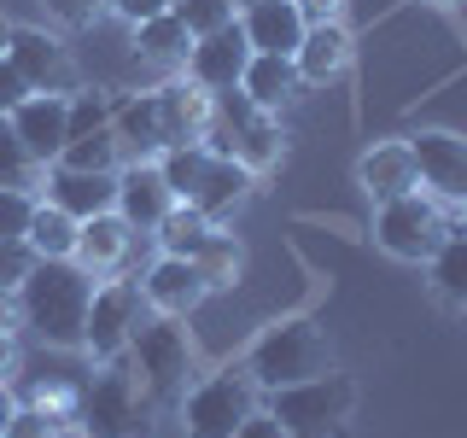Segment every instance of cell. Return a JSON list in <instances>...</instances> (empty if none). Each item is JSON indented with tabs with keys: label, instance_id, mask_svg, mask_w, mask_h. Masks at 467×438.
I'll return each mask as SVG.
<instances>
[{
	"label": "cell",
	"instance_id": "obj_1",
	"mask_svg": "<svg viewBox=\"0 0 467 438\" xmlns=\"http://www.w3.org/2000/svg\"><path fill=\"white\" fill-rule=\"evenodd\" d=\"M24 321L58 350H82L88 339V304H94V275L77 257H36V269L18 287Z\"/></svg>",
	"mask_w": 467,
	"mask_h": 438
},
{
	"label": "cell",
	"instance_id": "obj_2",
	"mask_svg": "<svg viewBox=\"0 0 467 438\" xmlns=\"http://www.w3.org/2000/svg\"><path fill=\"white\" fill-rule=\"evenodd\" d=\"M158 170H164L175 204H193V211L211 216V223H216V216H228L234 204L252 193V170H245L240 158L216 152L211 141H199V146H170V152L158 158Z\"/></svg>",
	"mask_w": 467,
	"mask_h": 438
},
{
	"label": "cell",
	"instance_id": "obj_3",
	"mask_svg": "<svg viewBox=\"0 0 467 438\" xmlns=\"http://www.w3.org/2000/svg\"><path fill=\"white\" fill-rule=\"evenodd\" d=\"M327 369H333V345L310 316H286V321H275V328H263L252 357H245V374L257 380V391L298 386V380H316Z\"/></svg>",
	"mask_w": 467,
	"mask_h": 438
},
{
	"label": "cell",
	"instance_id": "obj_4",
	"mask_svg": "<svg viewBox=\"0 0 467 438\" xmlns=\"http://www.w3.org/2000/svg\"><path fill=\"white\" fill-rule=\"evenodd\" d=\"M350 409H357V386L339 369L269 391V415L286 427V438H333Z\"/></svg>",
	"mask_w": 467,
	"mask_h": 438
},
{
	"label": "cell",
	"instance_id": "obj_5",
	"mask_svg": "<svg viewBox=\"0 0 467 438\" xmlns=\"http://www.w3.org/2000/svg\"><path fill=\"white\" fill-rule=\"evenodd\" d=\"M216 99V129H211V146L216 152H228V158H240L245 170H269V164H281V123H275L269 111L257 106L245 88H223V94H211Z\"/></svg>",
	"mask_w": 467,
	"mask_h": 438
},
{
	"label": "cell",
	"instance_id": "obj_6",
	"mask_svg": "<svg viewBox=\"0 0 467 438\" xmlns=\"http://www.w3.org/2000/svg\"><path fill=\"white\" fill-rule=\"evenodd\" d=\"M450 211H444V199L438 193H403V199H386L379 204V216H374V240H379V252H391V257H403V263H427L438 245L450 240Z\"/></svg>",
	"mask_w": 467,
	"mask_h": 438
},
{
	"label": "cell",
	"instance_id": "obj_7",
	"mask_svg": "<svg viewBox=\"0 0 467 438\" xmlns=\"http://www.w3.org/2000/svg\"><path fill=\"white\" fill-rule=\"evenodd\" d=\"M245 415H257V380L245 374V362L240 369L211 374L204 386L187 391V403H182L187 438H234Z\"/></svg>",
	"mask_w": 467,
	"mask_h": 438
},
{
	"label": "cell",
	"instance_id": "obj_8",
	"mask_svg": "<svg viewBox=\"0 0 467 438\" xmlns=\"http://www.w3.org/2000/svg\"><path fill=\"white\" fill-rule=\"evenodd\" d=\"M140 409H146L140 380L129 374V369H117V362L77 391V421H82L88 438H129V433H135V421H140Z\"/></svg>",
	"mask_w": 467,
	"mask_h": 438
},
{
	"label": "cell",
	"instance_id": "obj_9",
	"mask_svg": "<svg viewBox=\"0 0 467 438\" xmlns=\"http://www.w3.org/2000/svg\"><path fill=\"white\" fill-rule=\"evenodd\" d=\"M135 374L146 380V391L152 398H175V391L187 386V369H193V345H187V333L175 328V316H158V321H140L135 339Z\"/></svg>",
	"mask_w": 467,
	"mask_h": 438
},
{
	"label": "cell",
	"instance_id": "obj_10",
	"mask_svg": "<svg viewBox=\"0 0 467 438\" xmlns=\"http://www.w3.org/2000/svg\"><path fill=\"white\" fill-rule=\"evenodd\" d=\"M140 287L135 281H106L94 287V304H88V350H94L99 362H117L129 350V339H135L140 328Z\"/></svg>",
	"mask_w": 467,
	"mask_h": 438
},
{
	"label": "cell",
	"instance_id": "obj_11",
	"mask_svg": "<svg viewBox=\"0 0 467 438\" xmlns=\"http://www.w3.org/2000/svg\"><path fill=\"white\" fill-rule=\"evenodd\" d=\"M6 58L29 82V94H77V65H70V53L58 47L47 29H12Z\"/></svg>",
	"mask_w": 467,
	"mask_h": 438
},
{
	"label": "cell",
	"instance_id": "obj_12",
	"mask_svg": "<svg viewBox=\"0 0 467 438\" xmlns=\"http://www.w3.org/2000/svg\"><path fill=\"white\" fill-rule=\"evenodd\" d=\"M6 123H12V135L29 146V158L47 170V164H58V152L70 146V94H29Z\"/></svg>",
	"mask_w": 467,
	"mask_h": 438
},
{
	"label": "cell",
	"instance_id": "obj_13",
	"mask_svg": "<svg viewBox=\"0 0 467 438\" xmlns=\"http://www.w3.org/2000/svg\"><path fill=\"white\" fill-rule=\"evenodd\" d=\"M170 204H175V193H170L164 170H158L152 158H135L129 170H117V216H123L135 234L152 240L158 223L170 216Z\"/></svg>",
	"mask_w": 467,
	"mask_h": 438
},
{
	"label": "cell",
	"instance_id": "obj_14",
	"mask_svg": "<svg viewBox=\"0 0 467 438\" xmlns=\"http://www.w3.org/2000/svg\"><path fill=\"white\" fill-rule=\"evenodd\" d=\"M409 152H415L420 182H427L438 199L467 204V141L462 135H450V129H420V135L409 141Z\"/></svg>",
	"mask_w": 467,
	"mask_h": 438
},
{
	"label": "cell",
	"instance_id": "obj_15",
	"mask_svg": "<svg viewBox=\"0 0 467 438\" xmlns=\"http://www.w3.org/2000/svg\"><path fill=\"white\" fill-rule=\"evenodd\" d=\"M245 65H252V41H245L240 18L228 29H216V36H199L193 53H187V77H193L204 94H223V88H240Z\"/></svg>",
	"mask_w": 467,
	"mask_h": 438
},
{
	"label": "cell",
	"instance_id": "obj_16",
	"mask_svg": "<svg viewBox=\"0 0 467 438\" xmlns=\"http://www.w3.org/2000/svg\"><path fill=\"white\" fill-rule=\"evenodd\" d=\"M158 117H164V152L170 146H199L216 129V99L199 82H164L158 88Z\"/></svg>",
	"mask_w": 467,
	"mask_h": 438
},
{
	"label": "cell",
	"instance_id": "obj_17",
	"mask_svg": "<svg viewBox=\"0 0 467 438\" xmlns=\"http://www.w3.org/2000/svg\"><path fill=\"white\" fill-rule=\"evenodd\" d=\"M204 275H199V263H187V257H158L152 269H146V281H140V298L152 304L158 316H193L199 304H204Z\"/></svg>",
	"mask_w": 467,
	"mask_h": 438
},
{
	"label": "cell",
	"instance_id": "obj_18",
	"mask_svg": "<svg viewBox=\"0 0 467 438\" xmlns=\"http://www.w3.org/2000/svg\"><path fill=\"white\" fill-rule=\"evenodd\" d=\"M47 204L70 211L77 223L99 211H117V170H65V164H47Z\"/></svg>",
	"mask_w": 467,
	"mask_h": 438
},
{
	"label": "cell",
	"instance_id": "obj_19",
	"mask_svg": "<svg viewBox=\"0 0 467 438\" xmlns=\"http://www.w3.org/2000/svg\"><path fill=\"white\" fill-rule=\"evenodd\" d=\"M135 240H146V234H135L117 211H99L77 228V263L88 275H117L129 263V252H135Z\"/></svg>",
	"mask_w": 467,
	"mask_h": 438
},
{
	"label": "cell",
	"instance_id": "obj_20",
	"mask_svg": "<svg viewBox=\"0 0 467 438\" xmlns=\"http://www.w3.org/2000/svg\"><path fill=\"white\" fill-rule=\"evenodd\" d=\"M357 182H362V193H368L374 204L415 193V187H420V170H415V152H409V141H386V146H374V152L357 164Z\"/></svg>",
	"mask_w": 467,
	"mask_h": 438
},
{
	"label": "cell",
	"instance_id": "obj_21",
	"mask_svg": "<svg viewBox=\"0 0 467 438\" xmlns=\"http://www.w3.org/2000/svg\"><path fill=\"white\" fill-rule=\"evenodd\" d=\"M240 29H245V41H252V53H281V58H292L310 24H304V12L292 6V0H263V6H245L240 12Z\"/></svg>",
	"mask_w": 467,
	"mask_h": 438
},
{
	"label": "cell",
	"instance_id": "obj_22",
	"mask_svg": "<svg viewBox=\"0 0 467 438\" xmlns=\"http://www.w3.org/2000/svg\"><path fill=\"white\" fill-rule=\"evenodd\" d=\"M292 65H298V82H339L350 70V36L345 24H310L298 41V53H292Z\"/></svg>",
	"mask_w": 467,
	"mask_h": 438
},
{
	"label": "cell",
	"instance_id": "obj_23",
	"mask_svg": "<svg viewBox=\"0 0 467 438\" xmlns=\"http://www.w3.org/2000/svg\"><path fill=\"white\" fill-rule=\"evenodd\" d=\"M240 88L257 99L263 111H281L304 82H298V65H292V58H281V53H252V65H245Z\"/></svg>",
	"mask_w": 467,
	"mask_h": 438
},
{
	"label": "cell",
	"instance_id": "obj_24",
	"mask_svg": "<svg viewBox=\"0 0 467 438\" xmlns=\"http://www.w3.org/2000/svg\"><path fill=\"white\" fill-rule=\"evenodd\" d=\"M111 129H117V141H123L135 158L164 152V117H158V94L123 99V106H117V117H111Z\"/></svg>",
	"mask_w": 467,
	"mask_h": 438
},
{
	"label": "cell",
	"instance_id": "obj_25",
	"mask_svg": "<svg viewBox=\"0 0 467 438\" xmlns=\"http://www.w3.org/2000/svg\"><path fill=\"white\" fill-rule=\"evenodd\" d=\"M152 240L164 245V257H187V263H193L204 245L216 240V223H211L204 211H193V204H170V216L158 223Z\"/></svg>",
	"mask_w": 467,
	"mask_h": 438
},
{
	"label": "cell",
	"instance_id": "obj_26",
	"mask_svg": "<svg viewBox=\"0 0 467 438\" xmlns=\"http://www.w3.org/2000/svg\"><path fill=\"white\" fill-rule=\"evenodd\" d=\"M135 53L146 58V65H187L193 36H187V24L175 18V12H158V18L135 24Z\"/></svg>",
	"mask_w": 467,
	"mask_h": 438
},
{
	"label": "cell",
	"instance_id": "obj_27",
	"mask_svg": "<svg viewBox=\"0 0 467 438\" xmlns=\"http://www.w3.org/2000/svg\"><path fill=\"white\" fill-rule=\"evenodd\" d=\"M77 216L70 211H58V204H36V216H29V234H24V245L36 257H77Z\"/></svg>",
	"mask_w": 467,
	"mask_h": 438
},
{
	"label": "cell",
	"instance_id": "obj_28",
	"mask_svg": "<svg viewBox=\"0 0 467 438\" xmlns=\"http://www.w3.org/2000/svg\"><path fill=\"white\" fill-rule=\"evenodd\" d=\"M427 263H432V287H438V298L456 304V310H467V228H462V234H450V240L438 245Z\"/></svg>",
	"mask_w": 467,
	"mask_h": 438
},
{
	"label": "cell",
	"instance_id": "obj_29",
	"mask_svg": "<svg viewBox=\"0 0 467 438\" xmlns=\"http://www.w3.org/2000/svg\"><path fill=\"white\" fill-rule=\"evenodd\" d=\"M117 152H123V141H117V129H94V135H77L58 152V164L65 170H117Z\"/></svg>",
	"mask_w": 467,
	"mask_h": 438
},
{
	"label": "cell",
	"instance_id": "obj_30",
	"mask_svg": "<svg viewBox=\"0 0 467 438\" xmlns=\"http://www.w3.org/2000/svg\"><path fill=\"white\" fill-rule=\"evenodd\" d=\"M36 182H41V164L29 158V146L12 135L6 117H0V187H24V193H29Z\"/></svg>",
	"mask_w": 467,
	"mask_h": 438
},
{
	"label": "cell",
	"instance_id": "obj_31",
	"mask_svg": "<svg viewBox=\"0 0 467 438\" xmlns=\"http://www.w3.org/2000/svg\"><path fill=\"white\" fill-rule=\"evenodd\" d=\"M193 263H199L204 287L216 292V287H234V281H240V263H245V257H240V245H234V234H223V228H216V240L204 245V252H199Z\"/></svg>",
	"mask_w": 467,
	"mask_h": 438
},
{
	"label": "cell",
	"instance_id": "obj_32",
	"mask_svg": "<svg viewBox=\"0 0 467 438\" xmlns=\"http://www.w3.org/2000/svg\"><path fill=\"white\" fill-rule=\"evenodd\" d=\"M170 12L187 24V36H216V29L234 24V0H170Z\"/></svg>",
	"mask_w": 467,
	"mask_h": 438
},
{
	"label": "cell",
	"instance_id": "obj_33",
	"mask_svg": "<svg viewBox=\"0 0 467 438\" xmlns=\"http://www.w3.org/2000/svg\"><path fill=\"white\" fill-rule=\"evenodd\" d=\"M111 117H117V99L111 94H70V141L106 129Z\"/></svg>",
	"mask_w": 467,
	"mask_h": 438
},
{
	"label": "cell",
	"instance_id": "obj_34",
	"mask_svg": "<svg viewBox=\"0 0 467 438\" xmlns=\"http://www.w3.org/2000/svg\"><path fill=\"white\" fill-rule=\"evenodd\" d=\"M36 204H41V199L24 193V187H0V240H24Z\"/></svg>",
	"mask_w": 467,
	"mask_h": 438
},
{
	"label": "cell",
	"instance_id": "obj_35",
	"mask_svg": "<svg viewBox=\"0 0 467 438\" xmlns=\"http://www.w3.org/2000/svg\"><path fill=\"white\" fill-rule=\"evenodd\" d=\"M29 269H36V252L24 240H0V292H18Z\"/></svg>",
	"mask_w": 467,
	"mask_h": 438
},
{
	"label": "cell",
	"instance_id": "obj_36",
	"mask_svg": "<svg viewBox=\"0 0 467 438\" xmlns=\"http://www.w3.org/2000/svg\"><path fill=\"white\" fill-rule=\"evenodd\" d=\"M58 433V421L47 415V409H12V421H6V438H53Z\"/></svg>",
	"mask_w": 467,
	"mask_h": 438
},
{
	"label": "cell",
	"instance_id": "obj_37",
	"mask_svg": "<svg viewBox=\"0 0 467 438\" xmlns=\"http://www.w3.org/2000/svg\"><path fill=\"white\" fill-rule=\"evenodd\" d=\"M41 6L53 12L58 24H70V29H82V24H94V12H106L111 0H41Z\"/></svg>",
	"mask_w": 467,
	"mask_h": 438
},
{
	"label": "cell",
	"instance_id": "obj_38",
	"mask_svg": "<svg viewBox=\"0 0 467 438\" xmlns=\"http://www.w3.org/2000/svg\"><path fill=\"white\" fill-rule=\"evenodd\" d=\"M24 99H29V82L12 70V58H0V117H12Z\"/></svg>",
	"mask_w": 467,
	"mask_h": 438
},
{
	"label": "cell",
	"instance_id": "obj_39",
	"mask_svg": "<svg viewBox=\"0 0 467 438\" xmlns=\"http://www.w3.org/2000/svg\"><path fill=\"white\" fill-rule=\"evenodd\" d=\"M111 12L123 24H146V18H158V12H170V0H111Z\"/></svg>",
	"mask_w": 467,
	"mask_h": 438
},
{
	"label": "cell",
	"instance_id": "obj_40",
	"mask_svg": "<svg viewBox=\"0 0 467 438\" xmlns=\"http://www.w3.org/2000/svg\"><path fill=\"white\" fill-rule=\"evenodd\" d=\"M304 12V24H339L345 18V0H292Z\"/></svg>",
	"mask_w": 467,
	"mask_h": 438
},
{
	"label": "cell",
	"instance_id": "obj_41",
	"mask_svg": "<svg viewBox=\"0 0 467 438\" xmlns=\"http://www.w3.org/2000/svg\"><path fill=\"white\" fill-rule=\"evenodd\" d=\"M234 438H286V427L269 415V409H257V415H245V421H240V433H234Z\"/></svg>",
	"mask_w": 467,
	"mask_h": 438
},
{
	"label": "cell",
	"instance_id": "obj_42",
	"mask_svg": "<svg viewBox=\"0 0 467 438\" xmlns=\"http://www.w3.org/2000/svg\"><path fill=\"white\" fill-rule=\"evenodd\" d=\"M24 321V304H18V292H0V333H12Z\"/></svg>",
	"mask_w": 467,
	"mask_h": 438
},
{
	"label": "cell",
	"instance_id": "obj_43",
	"mask_svg": "<svg viewBox=\"0 0 467 438\" xmlns=\"http://www.w3.org/2000/svg\"><path fill=\"white\" fill-rule=\"evenodd\" d=\"M12 369H18V339H12V333H0V386L12 380Z\"/></svg>",
	"mask_w": 467,
	"mask_h": 438
},
{
	"label": "cell",
	"instance_id": "obj_44",
	"mask_svg": "<svg viewBox=\"0 0 467 438\" xmlns=\"http://www.w3.org/2000/svg\"><path fill=\"white\" fill-rule=\"evenodd\" d=\"M12 409H18V403H12V391L0 386V438H6V421H12Z\"/></svg>",
	"mask_w": 467,
	"mask_h": 438
},
{
	"label": "cell",
	"instance_id": "obj_45",
	"mask_svg": "<svg viewBox=\"0 0 467 438\" xmlns=\"http://www.w3.org/2000/svg\"><path fill=\"white\" fill-rule=\"evenodd\" d=\"M6 41H12V24L0 18V58H6Z\"/></svg>",
	"mask_w": 467,
	"mask_h": 438
},
{
	"label": "cell",
	"instance_id": "obj_46",
	"mask_svg": "<svg viewBox=\"0 0 467 438\" xmlns=\"http://www.w3.org/2000/svg\"><path fill=\"white\" fill-rule=\"evenodd\" d=\"M53 438H88V433H77V427H58V433H53Z\"/></svg>",
	"mask_w": 467,
	"mask_h": 438
},
{
	"label": "cell",
	"instance_id": "obj_47",
	"mask_svg": "<svg viewBox=\"0 0 467 438\" xmlns=\"http://www.w3.org/2000/svg\"><path fill=\"white\" fill-rule=\"evenodd\" d=\"M245 6H263V0H234V12H245Z\"/></svg>",
	"mask_w": 467,
	"mask_h": 438
}]
</instances>
